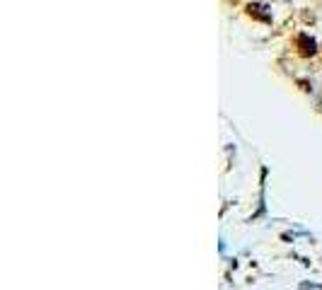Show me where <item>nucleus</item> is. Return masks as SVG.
<instances>
[{
	"mask_svg": "<svg viewBox=\"0 0 322 290\" xmlns=\"http://www.w3.org/2000/svg\"><path fill=\"white\" fill-rule=\"evenodd\" d=\"M298 46H300V54H303V56H313V54L318 51V49H315V41H313L308 34H300V36H298Z\"/></svg>",
	"mask_w": 322,
	"mask_h": 290,
	"instance_id": "nucleus-2",
	"label": "nucleus"
},
{
	"mask_svg": "<svg viewBox=\"0 0 322 290\" xmlns=\"http://www.w3.org/2000/svg\"><path fill=\"white\" fill-rule=\"evenodd\" d=\"M247 15H250V17H257V20H262V22H271V15L266 12V7H264L262 2H250V5H247Z\"/></svg>",
	"mask_w": 322,
	"mask_h": 290,
	"instance_id": "nucleus-1",
	"label": "nucleus"
}]
</instances>
